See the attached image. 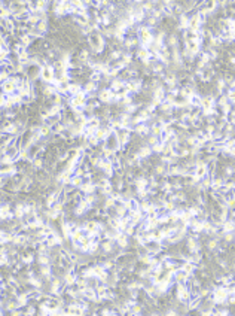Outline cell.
<instances>
[{
	"label": "cell",
	"instance_id": "6da1fadb",
	"mask_svg": "<svg viewBox=\"0 0 235 316\" xmlns=\"http://www.w3.org/2000/svg\"><path fill=\"white\" fill-rule=\"evenodd\" d=\"M40 79L43 82L46 84H51L54 82V67L52 66H46L42 69V73H40Z\"/></svg>",
	"mask_w": 235,
	"mask_h": 316
},
{
	"label": "cell",
	"instance_id": "7a4b0ae2",
	"mask_svg": "<svg viewBox=\"0 0 235 316\" xmlns=\"http://www.w3.org/2000/svg\"><path fill=\"white\" fill-rule=\"evenodd\" d=\"M16 88H18V84H16V81L12 76H11L9 81H6L5 84H2V91H5L7 94H14Z\"/></svg>",
	"mask_w": 235,
	"mask_h": 316
},
{
	"label": "cell",
	"instance_id": "3957f363",
	"mask_svg": "<svg viewBox=\"0 0 235 316\" xmlns=\"http://www.w3.org/2000/svg\"><path fill=\"white\" fill-rule=\"evenodd\" d=\"M127 207H128V210H131V212H135V210L138 209V204H137V201H135V200H129Z\"/></svg>",
	"mask_w": 235,
	"mask_h": 316
},
{
	"label": "cell",
	"instance_id": "277c9868",
	"mask_svg": "<svg viewBox=\"0 0 235 316\" xmlns=\"http://www.w3.org/2000/svg\"><path fill=\"white\" fill-rule=\"evenodd\" d=\"M72 183H73L76 188H81V187H82V176H73Z\"/></svg>",
	"mask_w": 235,
	"mask_h": 316
}]
</instances>
